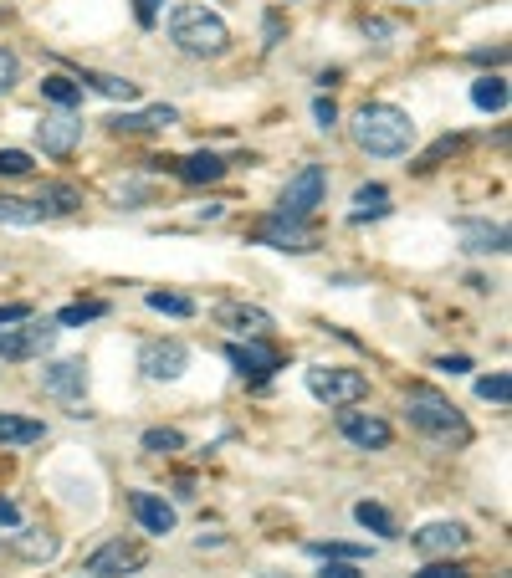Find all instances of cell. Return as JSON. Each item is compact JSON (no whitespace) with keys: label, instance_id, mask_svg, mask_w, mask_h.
I'll use <instances>...</instances> for the list:
<instances>
[{"label":"cell","instance_id":"obj_1","mask_svg":"<svg viewBox=\"0 0 512 578\" xmlns=\"http://www.w3.org/2000/svg\"><path fill=\"white\" fill-rule=\"evenodd\" d=\"M354 144L364 154H374V159H395V154H405L415 144V123L395 103H364L354 113Z\"/></svg>","mask_w":512,"mask_h":578},{"label":"cell","instance_id":"obj_2","mask_svg":"<svg viewBox=\"0 0 512 578\" xmlns=\"http://www.w3.org/2000/svg\"><path fill=\"white\" fill-rule=\"evenodd\" d=\"M169 41H175L180 52L190 57H221L231 47V26L216 16V11H205V6H175L169 11Z\"/></svg>","mask_w":512,"mask_h":578},{"label":"cell","instance_id":"obj_3","mask_svg":"<svg viewBox=\"0 0 512 578\" xmlns=\"http://www.w3.org/2000/svg\"><path fill=\"white\" fill-rule=\"evenodd\" d=\"M405 415H410V425L415 430H425L431 440H441V446H466L472 440V425H466V415L451 405L446 394H436V389H410L405 394Z\"/></svg>","mask_w":512,"mask_h":578},{"label":"cell","instance_id":"obj_4","mask_svg":"<svg viewBox=\"0 0 512 578\" xmlns=\"http://www.w3.org/2000/svg\"><path fill=\"white\" fill-rule=\"evenodd\" d=\"M323 190H328L323 164H303V169L287 180L282 200H277V220H308V215L323 205Z\"/></svg>","mask_w":512,"mask_h":578},{"label":"cell","instance_id":"obj_5","mask_svg":"<svg viewBox=\"0 0 512 578\" xmlns=\"http://www.w3.org/2000/svg\"><path fill=\"white\" fill-rule=\"evenodd\" d=\"M308 394L323 405H359L369 394V379L359 369H333V364H313L308 369Z\"/></svg>","mask_w":512,"mask_h":578},{"label":"cell","instance_id":"obj_6","mask_svg":"<svg viewBox=\"0 0 512 578\" xmlns=\"http://www.w3.org/2000/svg\"><path fill=\"white\" fill-rule=\"evenodd\" d=\"M149 563V548L144 543H134V538H108L98 553H88V573H98V578H123V573H139Z\"/></svg>","mask_w":512,"mask_h":578},{"label":"cell","instance_id":"obj_7","mask_svg":"<svg viewBox=\"0 0 512 578\" xmlns=\"http://www.w3.org/2000/svg\"><path fill=\"white\" fill-rule=\"evenodd\" d=\"M185 364H190V348L180 343V338H154V343H144L139 348V369L149 374V379H180L185 374Z\"/></svg>","mask_w":512,"mask_h":578},{"label":"cell","instance_id":"obj_8","mask_svg":"<svg viewBox=\"0 0 512 578\" xmlns=\"http://www.w3.org/2000/svg\"><path fill=\"white\" fill-rule=\"evenodd\" d=\"M338 430H344V440H354L359 451H384V446L395 440L390 420L364 415V410H344V415H338Z\"/></svg>","mask_w":512,"mask_h":578},{"label":"cell","instance_id":"obj_9","mask_svg":"<svg viewBox=\"0 0 512 578\" xmlns=\"http://www.w3.org/2000/svg\"><path fill=\"white\" fill-rule=\"evenodd\" d=\"M226 359H231V369L241 374V379H267L282 359L262 343V338H246V343H226Z\"/></svg>","mask_w":512,"mask_h":578},{"label":"cell","instance_id":"obj_10","mask_svg":"<svg viewBox=\"0 0 512 578\" xmlns=\"http://www.w3.org/2000/svg\"><path fill=\"white\" fill-rule=\"evenodd\" d=\"M57 343V328H0V359H41Z\"/></svg>","mask_w":512,"mask_h":578},{"label":"cell","instance_id":"obj_11","mask_svg":"<svg viewBox=\"0 0 512 578\" xmlns=\"http://www.w3.org/2000/svg\"><path fill=\"white\" fill-rule=\"evenodd\" d=\"M41 389L57 394V399H82V394H88V364H82V359L47 364V369H41Z\"/></svg>","mask_w":512,"mask_h":578},{"label":"cell","instance_id":"obj_12","mask_svg":"<svg viewBox=\"0 0 512 578\" xmlns=\"http://www.w3.org/2000/svg\"><path fill=\"white\" fill-rule=\"evenodd\" d=\"M216 323L231 328L236 338H267V328H272V318L262 313V307H251V302H221Z\"/></svg>","mask_w":512,"mask_h":578},{"label":"cell","instance_id":"obj_13","mask_svg":"<svg viewBox=\"0 0 512 578\" xmlns=\"http://www.w3.org/2000/svg\"><path fill=\"white\" fill-rule=\"evenodd\" d=\"M36 139H41V149H47V154H72L77 139H82V118H72V113L41 118V123H36Z\"/></svg>","mask_w":512,"mask_h":578},{"label":"cell","instance_id":"obj_14","mask_svg":"<svg viewBox=\"0 0 512 578\" xmlns=\"http://www.w3.org/2000/svg\"><path fill=\"white\" fill-rule=\"evenodd\" d=\"M456 236L472 256H502L507 251V231L492 226V220H456Z\"/></svg>","mask_w":512,"mask_h":578},{"label":"cell","instance_id":"obj_15","mask_svg":"<svg viewBox=\"0 0 512 578\" xmlns=\"http://www.w3.org/2000/svg\"><path fill=\"white\" fill-rule=\"evenodd\" d=\"M128 507H134L139 527H144V532H154V538L175 532V507H169L164 497H154V492H128Z\"/></svg>","mask_w":512,"mask_h":578},{"label":"cell","instance_id":"obj_16","mask_svg":"<svg viewBox=\"0 0 512 578\" xmlns=\"http://www.w3.org/2000/svg\"><path fill=\"white\" fill-rule=\"evenodd\" d=\"M466 532L461 522H425L420 532H415V548L425 553V558H436V553H456V548H466Z\"/></svg>","mask_w":512,"mask_h":578},{"label":"cell","instance_id":"obj_17","mask_svg":"<svg viewBox=\"0 0 512 578\" xmlns=\"http://www.w3.org/2000/svg\"><path fill=\"white\" fill-rule=\"evenodd\" d=\"M262 246L303 256V251H313V236H308V226H303V220H277V215H272L267 226H262Z\"/></svg>","mask_w":512,"mask_h":578},{"label":"cell","instance_id":"obj_18","mask_svg":"<svg viewBox=\"0 0 512 578\" xmlns=\"http://www.w3.org/2000/svg\"><path fill=\"white\" fill-rule=\"evenodd\" d=\"M169 169L180 174V180H190V185H216L221 174H226V159L221 154H190V159H164Z\"/></svg>","mask_w":512,"mask_h":578},{"label":"cell","instance_id":"obj_19","mask_svg":"<svg viewBox=\"0 0 512 578\" xmlns=\"http://www.w3.org/2000/svg\"><path fill=\"white\" fill-rule=\"evenodd\" d=\"M175 118H180L175 108L159 103V108H144V113H118V118H108V123H113L118 133H149V128H169Z\"/></svg>","mask_w":512,"mask_h":578},{"label":"cell","instance_id":"obj_20","mask_svg":"<svg viewBox=\"0 0 512 578\" xmlns=\"http://www.w3.org/2000/svg\"><path fill=\"white\" fill-rule=\"evenodd\" d=\"M47 440V425L26 420V415H0V446H36Z\"/></svg>","mask_w":512,"mask_h":578},{"label":"cell","instance_id":"obj_21","mask_svg":"<svg viewBox=\"0 0 512 578\" xmlns=\"http://www.w3.org/2000/svg\"><path fill=\"white\" fill-rule=\"evenodd\" d=\"M82 87H93L98 98H113V103H134L139 98V82L113 77V72H88V77H82Z\"/></svg>","mask_w":512,"mask_h":578},{"label":"cell","instance_id":"obj_22","mask_svg":"<svg viewBox=\"0 0 512 578\" xmlns=\"http://www.w3.org/2000/svg\"><path fill=\"white\" fill-rule=\"evenodd\" d=\"M379 215H390V190L384 185H364L359 195H354V226H364V220H379Z\"/></svg>","mask_w":512,"mask_h":578},{"label":"cell","instance_id":"obj_23","mask_svg":"<svg viewBox=\"0 0 512 578\" xmlns=\"http://www.w3.org/2000/svg\"><path fill=\"white\" fill-rule=\"evenodd\" d=\"M41 98L57 103V108H77V103H82V82H77V77L52 72V77H41Z\"/></svg>","mask_w":512,"mask_h":578},{"label":"cell","instance_id":"obj_24","mask_svg":"<svg viewBox=\"0 0 512 578\" xmlns=\"http://www.w3.org/2000/svg\"><path fill=\"white\" fill-rule=\"evenodd\" d=\"M354 522H359L364 532H374V538H400V527H395V517L384 512L379 502H359V507H354Z\"/></svg>","mask_w":512,"mask_h":578},{"label":"cell","instance_id":"obj_25","mask_svg":"<svg viewBox=\"0 0 512 578\" xmlns=\"http://www.w3.org/2000/svg\"><path fill=\"white\" fill-rule=\"evenodd\" d=\"M36 205H41V215H72V210L82 205V195H77L72 185H41Z\"/></svg>","mask_w":512,"mask_h":578},{"label":"cell","instance_id":"obj_26","mask_svg":"<svg viewBox=\"0 0 512 578\" xmlns=\"http://www.w3.org/2000/svg\"><path fill=\"white\" fill-rule=\"evenodd\" d=\"M36 220H47V215H41V205H36V200L0 195V226H36Z\"/></svg>","mask_w":512,"mask_h":578},{"label":"cell","instance_id":"obj_27","mask_svg":"<svg viewBox=\"0 0 512 578\" xmlns=\"http://www.w3.org/2000/svg\"><path fill=\"white\" fill-rule=\"evenodd\" d=\"M472 103H477L482 113H502V108H507V82H502V77H477V82H472Z\"/></svg>","mask_w":512,"mask_h":578},{"label":"cell","instance_id":"obj_28","mask_svg":"<svg viewBox=\"0 0 512 578\" xmlns=\"http://www.w3.org/2000/svg\"><path fill=\"white\" fill-rule=\"evenodd\" d=\"M144 451H149V456H175V451H185V435L154 425V430H144Z\"/></svg>","mask_w":512,"mask_h":578},{"label":"cell","instance_id":"obj_29","mask_svg":"<svg viewBox=\"0 0 512 578\" xmlns=\"http://www.w3.org/2000/svg\"><path fill=\"white\" fill-rule=\"evenodd\" d=\"M144 302L154 307V313H169V318H190V313H195V302L180 297V292H149Z\"/></svg>","mask_w":512,"mask_h":578},{"label":"cell","instance_id":"obj_30","mask_svg":"<svg viewBox=\"0 0 512 578\" xmlns=\"http://www.w3.org/2000/svg\"><path fill=\"white\" fill-rule=\"evenodd\" d=\"M108 313V302H72V307H62L57 313V323L62 328H77V323H93V318H103Z\"/></svg>","mask_w":512,"mask_h":578},{"label":"cell","instance_id":"obj_31","mask_svg":"<svg viewBox=\"0 0 512 578\" xmlns=\"http://www.w3.org/2000/svg\"><path fill=\"white\" fill-rule=\"evenodd\" d=\"M477 394H482V399H492V405H507L512 379H507L502 369H497V374H482V379H477Z\"/></svg>","mask_w":512,"mask_h":578},{"label":"cell","instance_id":"obj_32","mask_svg":"<svg viewBox=\"0 0 512 578\" xmlns=\"http://www.w3.org/2000/svg\"><path fill=\"white\" fill-rule=\"evenodd\" d=\"M308 553L313 558H349V563H359L369 548H354V543H308Z\"/></svg>","mask_w":512,"mask_h":578},{"label":"cell","instance_id":"obj_33","mask_svg":"<svg viewBox=\"0 0 512 578\" xmlns=\"http://www.w3.org/2000/svg\"><path fill=\"white\" fill-rule=\"evenodd\" d=\"M0 174H6V180L31 174V154H26V149H0Z\"/></svg>","mask_w":512,"mask_h":578},{"label":"cell","instance_id":"obj_34","mask_svg":"<svg viewBox=\"0 0 512 578\" xmlns=\"http://www.w3.org/2000/svg\"><path fill=\"white\" fill-rule=\"evenodd\" d=\"M16 77H21L16 52H6V47H0V93H11V87H16Z\"/></svg>","mask_w":512,"mask_h":578},{"label":"cell","instance_id":"obj_35","mask_svg":"<svg viewBox=\"0 0 512 578\" xmlns=\"http://www.w3.org/2000/svg\"><path fill=\"white\" fill-rule=\"evenodd\" d=\"M6 323H31V302H0V328Z\"/></svg>","mask_w":512,"mask_h":578},{"label":"cell","instance_id":"obj_36","mask_svg":"<svg viewBox=\"0 0 512 578\" xmlns=\"http://www.w3.org/2000/svg\"><path fill=\"white\" fill-rule=\"evenodd\" d=\"M415 578H466V568L461 563H425Z\"/></svg>","mask_w":512,"mask_h":578},{"label":"cell","instance_id":"obj_37","mask_svg":"<svg viewBox=\"0 0 512 578\" xmlns=\"http://www.w3.org/2000/svg\"><path fill=\"white\" fill-rule=\"evenodd\" d=\"M313 118H318V128H333V123H338V103H333V98H318V103H313Z\"/></svg>","mask_w":512,"mask_h":578},{"label":"cell","instance_id":"obj_38","mask_svg":"<svg viewBox=\"0 0 512 578\" xmlns=\"http://www.w3.org/2000/svg\"><path fill=\"white\" fill-rule=\"evenodd\" d=\"M134 11H139V26H154L159 11H164V0H134Z\"/></svg>","mask_w":512,"mask_h":578},{"label":"cell","instance_id":"obj_39","mask_svg":"<svg viewBox=\"0 0 512 578\" xmlns=\"http://www.w3.org/2000/svg\"><path fill=\"white\" fill-rule=\"evenodd\" d=\"M436 369H441V374H466V369H472V359H466V353H446Z\"/></svg>","mask_w":512,"mask_h":578},{"label":"cell","instance_id":"obj_40","mask_svg":"<svg viewBox=\"0 0 512 578\" xmlns=\"http://www.w3.org/2000/svg\"><path fill=\"white\" fill-rule=\"evenodd\" d=\"M318 578H359V568H354V563L344 558V563H328V568H323Z\"/></svg>","mask_w":512,"mask_h":578},{"label":"cell","instance_id":"obj_41","mask_svg":"<svg viewBox=\"0 0 512 578\" xmlns=\"http://www.w3.org/2000/svg\"><path fill=\"white\" fill-rule=\"evenodd\" d=\"M0 522H6V527H21V512H16V502H6V497H0Z\"/></svg>","mask_w":512,"mask_h":578}]
</instances>
